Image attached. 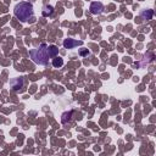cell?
I'll return each mask as SVG.
<instances>
[{
	"mask_svg": "<svg viewBox=\"0 0 156 156\" xmlns=\"http://www.w3.org/2000/svg\"><path fill=\"white\" fill-rule=\"evenodd\" d=\"M88 54H89L88 49H84V50H80V51H79V55H80V56H85V55H88Z\"/></svg>",
	"mask_w": 156,
	"mask_h": 156,
	"instance_id": "9",
	"label": "cell"
},
{
	"mask_svg": "<svg viewBox=\"0 0 156 156\" xmlns=\"http://www.w3.org/2000/svg\"><path fill=\"white\" fill-rule=\"evenodd\" d=\"M14 12L21 22H26L33 16V6L29 3H20L15 6Z\"/></svg>",
	"mask_w": 156,
	"mask_h": 156,
	"instance_id": "2",
	"label": "cell"
},
{
	"mask_svg": "<svg viewBox=\"0 0 156 156\" xmlns=\"http://www.w3.org/2000/svg\"><path fill=\"white\" fill-rule=\"evenodd\" d=\"M78 45H83V42H78V40H74L72 38H67L64 40V46L66 49H72L74 46H78Z\"/></svg>",
	"mask_w": 156,
	"mask_h": 156,
	"instance_id": "4",
	"label": "cell"
},
{
	"mask_svg": "<svg viewBox=\"0 0 156 156\" xmlns=\"http://www.w3.org/2000/svg\"><path fill=\"white\" fill-rule=\"evenodd\" d=\"M23 84H24V80L22 77H18V78H14L10 80V87L14 90H20L23 88Z\"/></svg>",
	"mask_w": 156,
	"mask_h": 156,
	"instance_id": "3",
	"label": "cell"
},
{
	"mask_svg": "<svg viewBox=\"0 0 156 156\" xmlns=\"http://www.w3.org/2000/svg\"><path fill=\"white\" fill-rule=\"evenodd\" d=\"M53 12H54V8H53V6H44V9H43L42 14H43V16H44V17H48V16H50Z\"/></svg>",
	"mask_w": 156,
	"mask_h": 156,
	"instance_id": "7",
	"label": "cell"
},
{
	"mask_svg": "<svg viewBox=\"0 0 156 156\" xmlns=\"http://www.w3.org/2000/svg\"><path fill=\"white\" fill-rule=\"evenodd\" d=\"M58 53H59V49L56 45L48 46L46 44H42L38 49H32L29 51V56L37 65H46L49 59L55 58Z\"/></svg>",
	"mask_w": 156,
	"mask_h": 156,
	"instance_id": "1",
	"label": "cell"
},
{
	"mask_svg": "<svg viewBox=\"0 0 156 156\" xmlns=\"http://www.w3.org/2000/svg\"><path fill=\"white\" fill-rule=\"evenodd\" d=\"M62 65H64V60H62L61 58H58V56H55V58H53V66L59 68L61 67Z\"/></svg>",
	"mask_w": 156,
	"mask_h": 156,
	"instance_id": "8",
	"label": "cell"
},
{
	"mask_svg": "<svg viewBox=\"0 0 156 156\" xmlns=\"http://www.w3.org/2000/svg\"><path fill=\"white\" fill-rule=\"evenodd\" d=\"M153 16H154V11L153 10H144V11L140 12V17L143 18V20L149 21V20H151L153 18Z\"/></svg>",
	"mask_w": 156,
	"mask_h": 156,
	"instance_id": "6",
	"label": "cell"
},
{
	"mask_svg": "<svg viewBox=\"0 0 156 156\" xmlns=\"http://www.w3.org/2000/svg\"><path fill=\"white\" fill-rule=\"evenodd\" d=\"M103 10H104V6H103L101 3L95 1V3H93L90 5V12L93 15H100L103 12Z\"/></svg>",
	"mask_w": 156,
	"mask_h": 156,
	"instance_id": "5",
	"label": "cell"
}]
</instances>
